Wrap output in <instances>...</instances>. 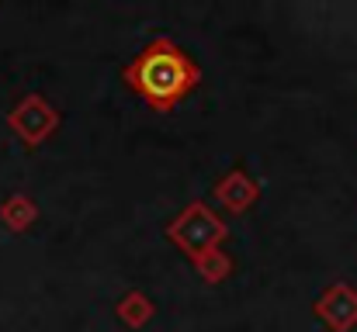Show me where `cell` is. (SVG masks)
<instances>
[{
	"label": "cell",
	"instance_id": "6da1fadb",
	"mask_svg": "<svg viewBox=\"0 0 357 332\" xmlns=\"http://www.w3.org/2000/svg\"><path fill=\"white\" fill-rule=\"evenodd\" d=\"M128 84L139 90L153 108H174L195 84H198V66L167 38L153 42L132 66H128Z\"/></svg>",
	"mask_w": 357,
	"mask_h": 332
}]
</instances>
